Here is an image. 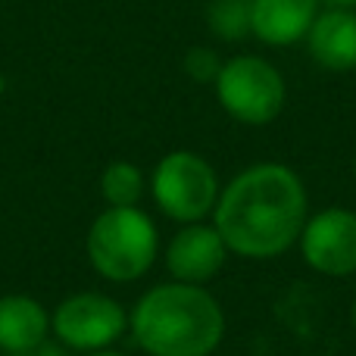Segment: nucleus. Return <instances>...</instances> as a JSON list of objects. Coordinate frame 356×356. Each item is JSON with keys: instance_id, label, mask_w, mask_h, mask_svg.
<instances>
[{"instance_id": "f257e3e1", "label": "nucleus", "mask_w": 356, "mask_h": 356, "mask_svg": "<svg viewBox=\"0 0 356 356\" xmlns=\"http://www.w3.org/2000/svg\"><path fill=\"white\" fill-rule=\"evenodd\" d=\"M309 216L303 178L284 163H253L222 184L213 225L228 253L275 259L297 244Z\"/></svg>"}, {"instance_id": "f03ea898", "label": "nucleus", "mask_w": 356, "mask_h": 356, "mask_svg": "<svg viewBox=\"0 0 356 356\" xmlns=\"http://www.w3.org/2000/svg\"><path fill=\"white\" fill-rule=\"evenodd\" d=\"M129 334L147 356H213L225 313L203 284H154L129 309Z\"/></svg>"}, {"instance_id": "7ed1b4c3", "label": "nucleus", "mask_w": 356, "mask_h": 356, "mask_svg": "<svg viewBox=\"0 0 356 356\" xmlns=\"http://www.w3.org/2000/svg\"><path fill=\"white\" fill-rule=\"evenodd\" d=\"M156 253L160 232L141 207H106L88 225L85 257L104 282H138L154 269Z\"/></svg>"}, {"instance_id": "20e7f679", "label": "nucleus", "mask_w": 356, "mask_h": 356, "mask_svg": "<svg viewBox=\"0 0 356 356\" xmlns=\"http://www.w3.org/2000/svg\"><path fill=\"white\" fill-rule=\"evenodd\" d=\"M219 106L241 125H269L288 104V85L275 63L257 54H238L222 60L213 81Z\"/></svg>"}, {"instance_id": "39448f33", "label": "nucleus", "mask_w": 356, "mask_h": 356, "mask_svg": "<svg viewBox=\"0 0 356 356\" xmlns=\"http://www.w3.org/2000/svg\"><path fill=\"white\" fill-rule=\"evenodd\" d=\"M147 191L166 219L188 225V222H203L207 216H213L222 184L213 163L203 154L169 150L150 172Z\"/></svg>"}, {"instance_id": "423d86ee", "label": "nucleus", "mask_w": 356, "mask_h": 356, "mask_svg": "<svg viewBox=\"0 0 356 356\" xmlns=\"http://www.w3.org/2000/svg\"><path fill=\"white\" fill-rule=\"evenodd\" d=\"M129 332V309L104 291H75L50 309V338L69 353L113 347Z\"/></svg>"}, {"instance_id": "0eeeda50", "label": "nucleus", "mask_w": 356, "mask_h": 356, "mask_svg": "<svg viewBox=\"0 0 356 356\" xmlns=\"http://www.w3.org/2000/svg\"><path fill=\"white\" fill-rule=\"evenodd\" d=\"M303 263L328 278H347L356 272V213L347 207H325L307 216L297 238Z\"/></svg>"}, {"instance_id": "6e6552de", "label": "nucleus", "mask_w": 356, "mask_h": 356, "mask_svg": "<svg viewBox=\"0 0 356 356\" xmlns=\"http://www.w3.org/2000/svg\"><path fill=\"white\" fill-rule=\"evenodd\" d=\"M163 259H166V272L172 275V282L207 284L222 272L228 247L213 222H188L169 238Z\"/></svg>"}, {"instance_id": "1a4fd4ad", "label": "nucleus", "mask_w": 356, "mask_h": 356, "mask_svg": "<svg viewBox=\"0 0 356 356\" xmlns=\"http://www.w3.org/2000/svg\"><path fill=\"white\" fill-rule=\"evenodd\" d=\"M309 56L325 72H353L356 69V10L341 6H322L309 25L307 38Z\"/></svg>"}, {"instance_id": "9d476101", "label": "nucleus", "mask_w": 356, "mask_h": 356, "mask_svg": "<svg viewBox=\"0 0 356 356\" xmlns=\"http://www.w3.org/2000/svg\"><path fill=\"white\" fill-rule=\"evenodd\" d=\"M319 10V0H253L250 38L266 47H294L307 38Z\"/></svg>"}, {"instance_id": "9b49d317", "label": "nucleus", "mask_w": 356, "mask_h": 356, "mask_svg": "<svg viewBox=\"0 0 356 356\" xmlns=\"http://www.w3.org/2000/svg\"><path fill=\"white\" fill-rule=\"evenodd\" d=\"M50 341V309L31 294L0 297V356H19Z\"/></svg>"}, {"instance_id": "f8f14e48", "label": "nucleus", "mask_w": 356, "mask_h": 356, "mask_svg": "<svg viewBox=\"0 0 356 356\" xmlns=\"http://www.w3.org/2000/svg\"><path fill=\"white\" fill-rule=\"evenodd\" d=\"M147 194V178L131 160H113L100 172V197L106 207H141Z\"/></svg>"}, {"instance_id": "ddd939ff", "label": "nucleus", "mask_w": 356, "mask_h": 356, "mask_svg": "<svg viewBox=\"0 0 356 356\" xmlns=\"http://www.w3.org/2000/svg\"><path fill=\"white\" fill-rule=\"evenodd\" d=\"M250 3L253 0H209L207 25L219 41L250 38Z\"/></svg>"}, {"instance_id": "4468645a", "label": "nucleus", "mask_w": 356, "mask_h": 356, "mask_svg": "<svg viewBox=\"0 0 356 356\" xmlns=\"http://www.w3.org/2000/svg\"><path fill=\"white\" fill-rule=\"evenodd\" d=\"M219 69H222L219 54L209 47H191L188 54H184V72L194 81H200V85H213Z\"/></svg>"}, {"instance_id": "2eb2a0df", "label": "nucleus", "mask_w": 356, "mask_h": 356, "mask_svg": "<svg viewBox=\"0 0 356 356\" xmlns=\"http://www.w3.org/2000/svg\"><path fill=\"white\" fill-rule=\"evenodd\" d=\"M19 356H69V350L66 347H60L56 341H44V344H38L35 350H25Z\"/></svg>"}, {"instance_id": "dca6fc26", "label": "nucleus", "mask_w": 356, "mask_h": 356, "mask_svg": "<svg viewBox=\"0 0 356 356\" xmlns=\"http://www.w3.org/2000/svg\"><path fill=\"white\" fill-rule=\"evenodd\" d=\"M322 6H341V10H356V0H319Z\"/></svg>"}, {"instance_id": "f3484780", "label": "nucleus", "mask_w": 356, "mask_h": 356, "mask_svg": "<svg viewBox=\"0 0 356 356\" xmlns=\"http://www.w3.org/2000/svg\"><path fill=\"white\" fill-rule=\"evenodd\" d=\"M81 356H125L119 350H113V347H106V350H94V353H81Z\"/></svg>"}, {"instance_id": "a211bd4d", "label": "nucleus", "mask_w": 356, "mask_h": 356, "mask_svg": "<svg viewBox=\"0 0 356 356\" xmlns=\"http://www.w3.org/2000/svg\"><path fill=\"white\" fill-rule=\"evenodd\" d=\"M350 325L356 328V297H353V303H350Z\"/></svg>"}, {"instance_id": "6ab92c4d", "label": "nucleus", "mask_w": 356, "mask_h": 356, "mask_svg": "<svg viewBox=\"0 0 356 356\" xmlns=\"http://www.w3.org/2000/svg\"><path fill=\"white\" fill-rule=\"evenodd\" d=\"M353 175H356V156H353Z\"/></svg>"}]
</instances>
